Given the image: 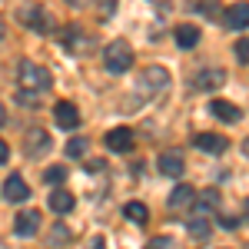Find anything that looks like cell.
Segmentation results:
<instances>
[{
    "mask_svg": "<svg viewBox=\"0 0 249 249\" xmlns=\"http://www.w3.org/2000/svg\"><path fill=\"white\" fill-rule=\"evenodd\" d=\"M103 143L113 153H130L133 150V130L130 126H116V130H110V133L103 136Z\"/></svg>",
    "mask_w": 249,
    "mask_h": 249,
    "instance_id": "5b68a950",
    "label": "cell"
},
{
    "mask_svg": "<svg viewBox=\"0 0 249 249\" xmlns=\"http://www.w3.org/2000/svg\"><path fill=\"white\" fill-rule=\"evenodd\" d=\"M210 113L213 116H219V120H223V123H236V120H239V107H236V103H230V100H213L210 103Z\"/></svg>",
    "mask_w": 249,
    "mask_h": 249,
    "instance_id": "9a60e30c",
    "label": "cell"
},
{
    "mask_svg": "<svg viewBox=\"0 0 249 249\" xmlns=\"http://www.w3.org/2000/svg\"><path fill=\"white\" fill-rule=\"evenodd\" d=\"M3 196H7L10 203H23V199L30 196V186L23 183V176L14 173V176H7V179H3Z\"/></svg>",
    "mask_w": 249,
    "mask_h": 249,
    "instance_id": "4fadbf2b",
    "label": "cell"
},
{
    "mask_svg": "<svg viewBox=\"0 0 249 249\" xmlns=\"http://www.w3.org/2000/svg\"><path fill=\"white\" fill-rule=\"evenodd\" d=\"M3 120H7V116H3V107H0V123H3Z\"/></svg>",
    "mask_w": 249,
    "mask_h": 249,
    "instance_id": "836d02e7",
    "label": "cell"
},
{
    "mask_svg": "<svg viewBox=\"0 0 249 249\" xmlns=\"http://www.w3.org/2000/svg\"><path fill=\"white\" fill-rule=\"evenodd\" d=\"M17 17L23 27H30V30H50V17H47V10L43 7H23V10H17Z\"/></svg>",
    "mask_w": 249,
    "mask_h": 249,
    "instance_id": "9c48e42d",
    "label": "cell"
},
{
    "mask_svg": "<svg viewBox=\"0 0 249 249\" xmlns=\"http://www.w3.org/2000/svg\"><path fill=\"white\" fill-rule=\"evenodd\" d=\"M7 160H10V150H7V143L0 140V163H7Z\"/></svg>",
    "mask_w": 249,
    "mask_h": 249,
    "instance_id": "4dcf8cb0",
    "label": "cell"
},
{
    "mask_svg": "<svg viewBox=\"0 0 249 249\" xmlns=\"http://www.w3.org/2000/svg\"><path fill=\"white\" fill-rule=\"evenodd\" d=\"M243 156H246V160H249V140H246V143H243Z\"/></svg>",
    "mask_w": 249,
    "mask_h": 249,
    "instance_id": "d6a6232c",
    "label": "cell"
},
{
    "mask_svg": "<svg viewBox=\"0 0 249 249\" xmlns=\"http://www.w3.org/2000/svg\"><path fill=\"white\" fill-rule=\"evenodd\" d=\"M170 246H173L170 236H156V239H150V243H146V249H170Z\"/></svg>",
    "mask_w": 249,
    "mask_h": 249,
    "instance_id": "484cf974",
    "label": "cell"
},
{
    "mask_svg": "<svg viewBox=\"0 0 249 249\" xmlns=\"http://www.w3.org/2000/svg\"><path fill=\"white\" fill-rule=\"evenodd\" d=\"M223 83H226V70H223V67H203V70H196V73L190 77V87L199 90V93L219 90Z\"/></svg>",
    "mask_w": 249,
    "mask_h": 249,
    "instance_id": "277c9868",
    "label": "cell"
},
{
    "mask_svg": "<svg viewBox=\"0 0 249 249\" xmlns=\"http://www.w3.org/2000/svg\"><path fill=\"white\" fill-rule=\"evenodd\" d=\"M47 203H50V210H53V213H60V216H63V213H70V210H73V196H70L67 190H53V193H50V199H47Z\"/></svg>",
    "mask_w": 249,
    "mask_h": 249,
    "instance_id": "e0dca14e",
    "label": "cell"
},
{
    "mask_svg": "<svg viewBox=\"0 0 249 249\" xmlns=\"http://www.w3.org/2000/svg\"><path fill=\"white\" fill-rule=\"evenodd\" d=\"M219 203H223V196L216 190H206V193H199L196 199H193V216H203V219H210L213 213L219 210Z\"/></svg>",
    "mask_w": 249,
    "mask_h": 249,
    "instance_id": "ba28073f",
    "label": "cell"
},
{
    "mask_svg": "<svg viewBox=\"0 0 249 249\" xmlns=\"http://www.w3.org/2000/svg\"><path fill=\"white\" fill-rule=\"evenodd\" d=\"M196 7H199V14H203V17H216V10H219V3H216V0H199Z\"/></svg>",
    "mask_w": 249,
    "mask_h": 249,
    "instance_id": "cb8c5ba5",
    "label": "cell"
},
{
    "mask_svg": "<svg viewBox=\"0 0 249 249\" xmlns=\"http://www.w3.org/2000/svg\"><path fill=\"white\" fill-rule=\"evenodd\" d=\"M210 219H203V216H190V236L193 239H206L210 236Z\"/></svg>",
    "mask_w": 249,
    "mask_h": 249,
    "instance_id": "44dd1931",
    "label": "cell"
},
{
    "mask_svg": "<svg viewBox=\"0 0 249 249\" xmlns=\"http://www.w3.org/2000/svg\"><path fill=\"white\" fill-rule=\"evenodd\" d=\"M193 146L203 150V153H210V156H223V153H226V136H219V133H196V136H193Z\"/></svg>",
    "mask_w": 249,
    "mask_h": 249,
    "instance_id": "52a82bcc",
    "label": "cell"
},
{
    "mask_svg": "<svg viewBox=\"0 0 249 249\" xmlns=\"http://www.w3.org/2000/svg\"><path fill=\"white\" fill-rule=\"evenodd\" d=\"M53 123H57L60 130H77V126H80L77 107H73L70 100H60L57 107H53Z\"/></svg>",
    "mask_w": 249,
    "mask_h": 249,
    "instance_id": "8992f818",
    "label": "cell"
},
{
    "mask_svg": "<svg viewBox=\"0 0 249 249\" xmlns=\"http://www.w3.org/2000/svg\"><path fill=\"white\" fill-rule=\"evenodd\" d=\"M27 153L34 156V160L50 153V136H47V130H30L27 133Z\"/></svg>",
    "mask_w": 249,
    "mask_h": 249,
    "instance_id": "5bb4252c",
    "label": "cell"
},
{
    "mask_svg": "<svg viewBox=\"0 0 249 249\" xmlns=\"http://www.w3.org/2000/svg\"><path fill=\"white\" fill-rule=\"evenodd\" d=\"M183 170H186V160H183V153L179 150H166V153H160V173L163 176H183Z\"/></svg>",
    "mask_w": 249,
    "mask_h": 249,
    "instance_id": "30bf717a",
    "label": "cell"
},
{
    "mask_svg": "<svg viewBox=\"0 0 249 249\" xmlns=\"http://www.w3.org/2000/svg\"><path fill=\"white\" fill-rule=\"evenodd\" d=\"M133 47L126 43V40H113L107 50H103V63H107V70L110 73H126L130 67H133Z\"/></svg>",
    "mask_w": 249,
    "mask_h": 249,
    "instance_id": "6da1fadb",
    "label": "cell"
},
{
    "mask_svg": "<svg viewBox=\"0 0 249 249\" xmlns=\"http://www.w3.org/2000/svg\"><path fill=\"white\" fill-rule=\"evenodd\" d=\"M136 90H143L146 96H160L170 90V73L166 67H143L140 80H136Z\"/></svg>",
    "mask_w": 249,
    "mask_h": 249,
    "instance_id": "7a4b0ae2",
    "label": "cell"
},
{
    "mask_svg": "<svg viewBox=\"0 0 249 249\" xmlns=\"http://www.w3.org/2000/svg\"><path fill=\"white\" fill-rule=\"evenodd\" d=\"M243 216H246V223H249V196L243 199Z\"/></svg>",
    "mask_w": 249,
    "mask_h": 249,
    "instance_id": "1f68e13d",
    "label": "cell"
},
{
    "mask_svg": "<svg viewBox=\"0 0 249 249\" xmlns=\"http://www.w3.org/2000/svg\"><path fill=\"white\" fill-rule=\"evenodd\" d=\"M77 37H80V27H70V30L60 34V43L70 47V50H90V40H77Z\"/></svg>",
    "mask_w": 249,
    "mask_h": 249,
    "instance_id": "d6986e66",
    "label": "cell"
},
{
    "mask_svg": "<svg viewBox=\"0 0 249 249\" xmlns=\"http://www.w3.org/2000/svg\"><path fill=\"white\" fill-rule=\"evenodd\" d=\"M236 57L243 60V63H249V37H243L239 43H236Z\"/></svg>",
    "mask_w": 249,
    "mask_h": 249,
    "instance_id": "4316f807",
    "label": "cell"
},
{
    "mask_svg": "<svg viewBox=\"0 0 249 249\" xmlns=\"http://www.w3.org/2000/svg\"><path fill=\"white\" fill-rule=\"evenodd\" d=\"M40 230V213L37 210H23V213H17V219H14V232L17 236H34V232Z\"/></svg>",
    "mask_w": 249,
    "mask_h": 249,
    "instance_id": "8fae6325",
    "label": "cell"
},
{
    "mask_svg": "<svg viewBox=\"0 0 249 249\" xmlns=\"http://www.w3.org/2000/svg\"><path fill=\"white\" fill-rule=\"evenodd\" d=\"M87 153V140H70V143H67V156H73V160H80V156Z\"/></svg>",
    "mask_w": 249,
    "mask_h": 249,
    "instance_id": "7402d4cb",
    "label": "cell"
},
{
    "mask_svg": "<svg viewBox=\"0 0 249 249\" xmlns=\"http://www.w3.org/2000/svg\"><path fill=\"white\" fill-rule=\"evenodd\" d=\"M219 226H223V230H236V226H239V223H236V219H232V216H223V219H219Z\"/></svg>",
    "mask_w": 249,
    "mask_h": 249,
    "instance_id": "f1b7e54d",
    "label": "cell"
},
{
    "mask_svg": "<svg viewBox=\"0 0 249 249\" xmlns=\"http://www.w3.org/2000/svg\"><path fill=\"white\" fill-rule=\"evenodd\" d=\"M90 249H107V239H103V236H93V239H90Z\"/></svg>",
    "mask_w": 249,
    "mask_h": 249,
    "instance_id": "f546056e",
    "label": "cell"
},
{
    "mask_svg": "<svg viewBox=\"0 0 249 249\" xmlns=\"http://www.w3.org/2000/svg\"><path fill=\"white\" fill-rule=\"evenodd\" d=\"M96 10H100V17L107 20V17L116 10V0H96Z\"/></svg>",
    "mask_w": 249,
    "mask_h": 249,
    "instance_id": "d4e9b609",
    "label": "cell"
},
{
    "mask_svg": "<svg viewBox=\"0 0 249 249\" xmlns=\"http://www.w3.org/2000/svg\"><path fill=\"white\" fill-rule=\"evenodd\" d=\"M173 37H176V47H183V50H193V47L199 43V30H196L193 23H179V27L173 30Z\"/></svg>",
    "mask_w": 249,
    "mask_h": 249,
    "instance_id": "2e32d148",
    "label": "cell"
},
{
    "mask_svg": "<svg viewBox=\"0 0 249 249\" xmlns=\"http://www.w3.org/2000/svg\"><path fill=\"white\" fill-rule=\"evenodd\" d=\"M196 199V193H193V186H186V183H179L176 190H173L170 196V210H179V206H186V203H193Z\"/></svg>",
    "mask_w": 249,
    "mask_h": 249,
    "instance_id": "ac0fdd59",
    "label": "cell"
},
{
    "mask_svg": "<svg viewBox=\"0 0 249 249\" xmlns=\"http://www.w3.org/2000/svg\"><path fill=\"white\" fill-rule=\"evenodd\" d=\"M123 216H126L130 223H136V226H143V223L150 219V210H146L143 203H126V206H123Z\"/></svg>",
    "mask_w": 249,
    "mask_h": 249,
    "instance_id": "ffe728a7",
    "label": "cell"
},
{
    "mask_svg": "<svg viewBox=\"0 0 249 249\" xmlns=\"http://www.w3.org/2000/svg\"><path fill=\"white\" fill-rule=\"evenodd\" d=\"M223 23L230 30H246L249 27V3H232L230 10L223 14Z\"/></svg>",
    "mask_w": 249,
    "mask_h": 249,
    "instance_id": "7c38bea8",
    "label": "cell"
},
{
    "mask_svg": "<svg viewBox=\"0 0 249 249\" xmlns=\"http://www.w3.org/2000/svg\"><path fill=\"white\" fill-rule=\"evenodd\" d=\"M20 83H23V90H40V93H43V90H50L53 77H50L47 67L23 60V63H20Z\"/></svg>",
    "mask_w": 249,
    "mask_h": 249,
    "instance_id": "3957f363",
    "label": "cell"
},
{
    "mask_svg": "<svg viewBox=\"0 0 249 249\" xmlns=\"http://www.w3.org/2000/svg\"><path fill=\"white\" fill-rule=\"evenodd\" d=\"M0 37H3V23H0Z\"/></svg>",
    "mask_w": 249,
    "mask_h": 249,
    "instance_id": "e575fe53",
    "label": "cell"
},
{
    "mask_svg": "<svg viewBox=\"0 0 249 249\" xmlns=\"http://www.w3.org/2000/svg\"><path fill=\"white\" fill-rule=\"evenodd\" d=\"M67 166H50V170L43 173V176H47V183H63V179H67Z\"/></svg>",
    "mask_w": 249,
    "mask_h": 249,
    "instance_id": "603a6c76",
    "label": "cell"
},
{
    "mask_svg": "<svg viewBox=\"0 0 249 249\" xmlns=\"http://www.w3.org/2000/svg\"><path fill=\"white\" fill-rule=\"evenodd\" d=\"M87 166H90V173H103V170H107V163H103V160H90Z\"/></svg>",
    "mask_w": 249,
    "mask_h": 249,
    "instance_id": "83f0119b",
    "label": "cell"
}]
</instances>
